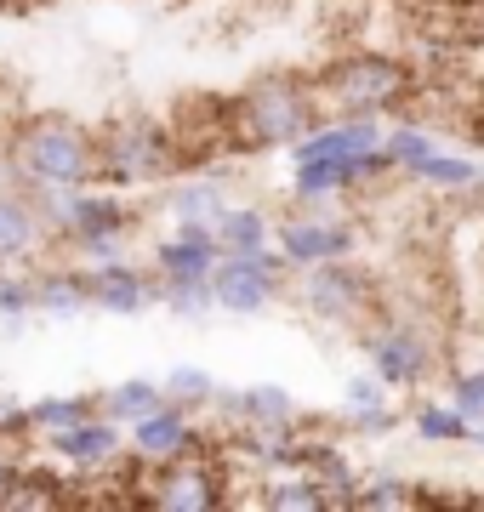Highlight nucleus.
Wrapping results in <instances>:
<instances>
[{
  "mask_svg": "<svg viewBox=\"0 0 484 512\" xmlns=\"http://www.w3.org/2000/svg\"><path fill=\"white\" fill-rule=\"evenodd\" d=\"M46 245H52V234H46L35 194H23L18 183L0 188V262H35Z\"/></svg>",
  "mask_w": 484,
  "mask_h": 512,
  "instance_id": "18",
  "label": "nucleus"
},
{
  "mask_svg": "<svg viewBox=\"0 0 484 512\" xmlns=\"http://www.w3.org/2000/svg\"><path fill=\"white\" fill-rule=\"evenodd\" d=\"M211 296H217V313L257 319L291 296V262L274 245L268 251H223L211 268Z\"/></svg>",
  "mask_w": 484,
  "mask_h": 512,
  "instance_id": "10",
  "label": "nucleus"
},
{
  "mask_svg": "<svg viewBox=\"0 0 484 512\" xmlns=\"http://www.w3.org/2000/svg\"><path fill=\"white\" fill-rule=\"evenodd\" d=\"M183 171H188V148L166 114L131 109L97 126V183L143 194V188H166Z\"/></svg>",
  "mask_w": 484,
  "mask_h": 512,
  "instance_id": "4",
  "label": "nucleus"
},
{
  "mask_svg": "<svg viewBox=\"0 0 484 512\" xmlns=\"http://www.w3.org/2000/svg\"><path fill=\"white\" fill-rule=\"evenodd\" d=\"M257 507H274V512H331V495H325V484H319L314 473L291 467V473H268V478H262Z\"/></svg>",
  "mask_w": 484,
  "mask_h": 512,
  "instance_id": "24",
  "label": "nucleus"
},
{
  "mask_svg": "<svg viewBox=\"0 0 484 512\" xmlns=\"http://www.w3.org/2000/svg\"><path fill=\"white\" fill-rule=\"evenodd\" d=\"M46 456L57 461V467H69V473H114V467H126V427L120 421H109L103 410L86 421H75V427H63V433H46Z\"/></svg>",
  "mask_w": 484,
  "mask_h": 512,
  "instance_id": "13",
  "label": "nucleus"
},
{
  "mask_svg": "<svg viewBox=\"0 0 484 512\" xmlns=\"http://www.w3.org/2000/svg\"><path fill=\"white\" fill-rule=\"evenodd\" d=\"M40 0H0V12H6V18H23V12H35Z\"/></svg>",
  "mask_w": 484,
  "mask_h": 512,
  "instance_id": "35",
  "label": "nucleus"
},
{
  "mask_svg": "<svg viewBox=\"0 0 484 512\" xmlns=\"http://www.w3.org/2000/svg\"><path fill=\"white\" fill-rule=\"evenodd\" d=\"M319 120L314 74L297 69H268L251 86L228 97V154H268L291 148L302 131Z\"/></svg>",
  "mask_w": 484,
  "mask_h": 512,
  "instance_id": "3",
  "label": "nucleus"
},
{
  "mask_svg": "<svg viewBox=\"0 0 484 512\" xmlns=\"http://www.w3.org/2000/svg\"><path fill=\"white\" fill-rule=\"evenodd\" d=\"M274 251L297 268H319V262H336V256L359 251V222L342 217L336 205H297L274 222Z\"/></svg>",
  "mask_w": 484,
  "mask_h": 512,
  "instance_id": "11",
  "label": "nucleus"
},
{
  "mask_svg": "<svg viewBox=\"0 0 484 512\" xmlns=\"http://www.w3.org/2000/svg\"><path fill=\"white\" fill-rule=\"evenodd\" d=\"M40 217H46V234L52 245H69L80 262H109V256H126L131 234L143 228V205H131L126 188L109 183H86L69 188V194H35Z\"/></svg>",
  "mask_w": 484,
  "mask_h": 512,
  "instance_id": "5",
  "label": "nucleus"
},
{
  "mask_svg": "<svg viewBox=\"0 0 484 512\" xmlns=\"http://www.w3.org/2000/svg\"><path fill=\"white\" fill-rule=\"evenodd\" d=\"M217 256H223V245H217L211 228H200V222H171V234L154 239L149 268L160 285H188V279H211Z\"/></svg>",
  "mask_w": 484,
  "mask_h": 512,
  "instance_id": "16",
  "label": "nucleus"
},
{
  "mask_svg": "<svg viewBox=\"0 0 484 512\" xmlns=\"http://www.w3.org/2000/svg\"><path fill=\"white\" fill-rule=\"evenodd\" d=\"M428 6H473V0H428Z\"/></svg>",
  "mask_w": 484,
  "mask_h": 512,
  "instance_id": "38",
  "label": "nucleus"
},
{
  "mask_svg": "<svg viewBox=\"0 0 484 512\" xmlns=\"http://www.w3.org/2000/svg\"><path fill=\"white\" fill-rule=\"evenodd\" d=\"M473 444H479V450H484V421H479V427H473Z\"/></svg>",
  "mask_w": 484,
  "mask_h": 512,
  "instance_id": "39",
  "label": "nucleus"
},
{
  "mask_svg": "<svg viewBox=\"0 0 484 512\" xmlns=\"http://www.w3.org/2000/svg\"><path fill=\"white\" fill-rule=\"evenodd\" d=\"M211 416L223 421L228 433H240V427H302V404L285 382H251V387H217Z\"/></svg>",
  "mask_w": 484,
  "mask_h": 512,
  "instance_id": "15",
  "label": "nucleus"
},
{
  "mask_svg": "<svg viewBox=\"0 0 484 512\" xmlns=\"http://www.w3.org/2000/svg\"><path fill=\"white\" fill-rule=\"evenodd\" d=\"M479 194H484V154H479Z\"/></svg>",
  "mask_w": 484,
  "mask_h": 512,
  "instance_id": "40",
  "label": "nucleus"
},
{
  "mask_svg": "<svg viewBox=\"0 0 484 512\" xmlns=\"http://www.w3.org/2000/svg\"><path fill=\"white\" fill-rule=\"evenodd\" d=\"M302 473H314L319 484H325L331 507H354L359 478H365V473L354 467V456H348L336 439H308V450H302Z\"/></svg>",
  "mask_w": 484,
  "mask_h": 512,
  "instance_id": "22",
  "label": "nucleus"
},
{
  "mask_svg": "<svg viewBox=\"0 0 484 512\" xmlns=\"http://www.w3.org/2000/svg\"><path fill=\"white\" fill-rule=\"evenodd\" d=\"M445 399L479 427L484 421V365H450L445 370Z\"/></svg>",
  "mask_w": 484,
  "mask_h": 512,
  "instance_id": "31",
  "label": "nucleus"
},
{
  "mask_svg": "<svg viewBox=\"0 0 484 512\" xmlns=\"http://www.w3.org/2000/svg\"><path fill=\"white\" fill-rule=\"evenodd\" d=\"M86 291H92V308L114 313V319H137V313L160 308V279H154V268L137 262V256L86 262Z\"/></svg>",
  "mask_w": 484,
  "mask_h": 512,
  "instance_id": "14",
  "label": "nucleus"
},
{
  "mask_svg": "<svg viewBox=\"0 0 484 512\" xmlns=\"http://www.w3.org/2000/svg\"><path fill=\"white\" fill-rule=\"evenodd\" d=\"M160 387H166L171 404H183V410L200 416V410H211V399H217V387L223 382H217L205 365H171L166 376H160Z\"/></svg>",
  "mask_w": 484,
  "mask_h": 512,
  "instance_id": "28",
  "label": "nucleus"
},
{
  "mask_svg": "<svg viewBox=\"0 0 484 512\" xmlns=\"http://www.w3.org/2000/svg\"><path fill=\"white\" fill-rule=\"evenodd\" d=\"M166 404V387L149 382V376H126V382H114L97 393V410L109 421H120V427H131V421H143L149 410H160Z\"/></svg>",
  "mask_w": 484,
  "mask_h": 512,
  "instance_id": "26",
  "label": "nucleus"
},
{
  "mask_svg": "<svg viewBox=\"0 0 484 512\" xmlns=\"http://www.w3.org/2000/svg\"><path fill=\"white\" fill-rule=\"evenodd\" d=\"M291 296H297V308L319 330H342V336H359L382 313V279L371 268H359V256H336V262H319V268H297L291 274Z\"/></svg>",
  "mask_w": 484,
  "mask_h": 512,
  "instance_id": "7",
  "label": "nucleus"
},
{
  "mask_svg": "<svg viewBox=\"0 0 484 512\" xmlns=\"http://www.w3.org/2000/svg\"><path fill=\"white\" fill-rule=\"evenodd\" d=\"M319 114H359V120H399L422 103V69L393 52H342L314 74Z\"/></svg>",
  "mask_w": 484,
  "mask_h": 512,
  "instance_id": "2",
  "label": "nucleus"
},
{
  "mask_svg": "<svg viewBox=\"0 0 484 512\" xmlns=\"http://www.w3.org/2000/svg\"><path fill=\"white\" fill-rule=\"evenodd\" d=\"M137 501H149L160 512H223L234 501V461H228L223 439L211 450H194L183 461H166V467L143 473Z\"/></svg>",
  "mask_w": 484,
  "mask_h": 512,
  "instance_id": "9",
  "label": "nucleus"
},
{
  "mask_svg": "<svg viewBox=\"0 0 484 512\" xmlns=\"http://www.w3.org/2000/svg\"><path fill=\"white\" fill-rule=\"evenodd\" d=\"M0 188H12V171H6V154H0Z\"/></svg>",
  "mask_w": 484,
  "mask_h": 512,
  "instance_id": "36",
  "label": "nucleus"
},
{
  "mask_svg": "<svg viewBox=\"0 0 484 512\" xmlns=\"http://www.w3.org/2000/svg\"><path fill=\"white\" fill-rule=\"evenodd\" d=\"M35 319V274L23 262H0V325Z\"/></svg>",
  "mask_w": 484,
  "mask_h": 512,
  "instance_id": "30",
  "label": "nucleus"
},
{
  "mask_svg": "<svg viewBox=\"0 0 484 512\" xmlns=\"http://www.w3.org/2000/svg\"><path fill=\"white\" fill-rule=\"evenodd\" d=\"M86 416H97V393H40V399H29V433L35 439L63 433Z\"/></svg>",
  "mask_w": 484,
  "mask_h": 512,
  "instance_id": "27",
  "label": "nucleus"
},
{
  "mask_svg": "<svg viewBox=\"0 0 484 512\" xmlns=\"http://www.w3.org/2000/svg\"><path fill=\"white\" fill-rule=\"evenodd\" d=\"M75 495H69V478L57 473V467H35V461H23V473L6 484L0 495V512H46V507H69Z\"/></svg>",
  "mask_w": 484,
  "mask_h": 512,
  "instance_id": "23",
  "label": "nucleus"
},
{
  "mask_svg": "<svg viewBox=\"0 0 484 512\" xmlns=\"http://www.w3.org/2000/svg\"><path fill=\"white\" fill-rule=\"evenodd\" d=\"M382 154H388L393 177L433 188V194H473L479 188V154L445 143L422 114H399L382 131Z\"/></svg>",
  "mask_w": 484,
  "mask_h": 512,
  "instance_id": "8",
  "label": "nucleus"
},
{
  "mask_svg": "<svg viewBox=\"0 0 484 512\" xmlns=\"http://www.w3.org/2000/svg\"><path fill=\"white\" fill-rule=\"evenodd\" d=\"M359 353H365V370H376L393 393H416L428 387L439 370H445V342L439 330L410 308H388L376 313L371 325L359 330Z\"/></svg>",
  "mask_w": 484,
  "mask_h": 512,
  "instance_id": "6",
  "label": "nucleus"
},
{
  "mask_svg": "<svg viewBox=\"0 0 484 512\" xmlns=\"http://www.w3.org/2000/svg\"><path fill=\"white\" fill-rule=\"evenodd\" d=\"M0 154L23 194H69L97 183V126L69 114H18L0 131Z\"/></svg>",
  "mask_w": 484,
  "mask_h": 512,
  "instance_id": "1",
  "label": "nucleus"
},
{
  "mask_svg": "<svg viewBox=\"0 0 484 512\" xmlns=\"http://www.w3.org/2000/svg\"><path fill=\"white\" fill-rule=\"evenodd\" d=\"M211 234H217L223 251H268V245H274V211H262L257 200H240V194H234V200L217 211Z\"/></svg>",
  "mask_w": 484,
  "mask_h": 512,
  "instance_id": "21",
  "label": "nucleus"
},
{
  "mask_svg": "<svg viewBox=\"0 0 484 512\" xmlns=\"http://www.w3.org/2000/svg\"><path fill=\"white\" fill-rule=\"evenodd\" d=\"M160 302H166L177 319H211L217 313V296H211V279H188V285H160Z\"/></svg>",
  "mask_w": 484,
  "mask_h": 512,
  "instance_id": "32",
  "label": "nucleus"
},
{
  "mask_svg": "<svg viewBox=\"0 0 484 512\" xmlns=\"http://www.w3.org/2000/svg\"><path fill=\"white\" fill-rule=\"evenodd\" d=\"M473 137H479V148H484V109H479V120H473Z\"/></svg>",
  "mask_w": 484,
  "mask_h": 512,
  "instance_id": "37",
  "label": "nucleus"
},
{
  "mask_svg": "<svg viewBox=\"0 0 484 512\" xmlns=\"http://www.w3.org/2000/svg\"><path fill=\"white\" fill-rule=\"evenodd\" d=\"M23 473V444L18 439H0V495H6V484Z\"/></svg>",
  "mask_w": 484,
  "mask_h": 512,
  "instance_id": "34",
  "label": "nucleus"
},
{
  "mask_svg": "<svg viewBox=\"0 0 484 512\" xmlns=\"http://www.w3.org/2000/svg\"><path fill=\"white\" fill-rule=\"evenodd\" d=\"M405 421L422 444H473V421H467L450 399H416L405 410Z\"/></svg>",
  "mask_w": 484,
  "mask_h": 512,
  "instance_id": "25",
  "label": "nucleus"
},
{
  "mask_svg": "<svg viewBox=\"0 0 484 512\" xmlns=\"http://www.w3.org/2000/svg\"><path fill=\"white\" fill-rule=\"evenodd\" d=\"M35 313L46 319H80L92 308V291H86V262H35Z\"/></svg>",
  "mask_w": 484,
  "mask_h": 512,
  "instance_id": "20",
  "label": "nucleus"
},
{
  "mask_svg": "<svg viewBox=\"0 0 484 512\" xmlns=\"http://www.w3.org/2000/svg\"><path fill=\"white\" fill-rule=\"evenodd\" d=\"M211 444H217V433H211L194 410H183V404H171V399L126 427V456L137 461L143 473L166 467V461H183V456H194V450H211Z\"/></svg>",
  "mask_w": 484,
  "mask_h": 512,
  "instance_id": "12",
  "label": "nucleus"
},
{
  "mask_svg": "<svg viewBox=\"0 0 484 512\" xmlns=\"http://www.w3.org/2000/svg\"><path fill=\"white\" fill-rule=\"evenodd\" d=\"M0 439H18V444L35 439L29 433V399L12 393V387H0Z\"/></svg>",
  "mask_w": 484,
  "mask_h": 512,
  "instance_id": "33",
  "label": "nucleus"
},
{
  "mask_svg": "<svg viewBox=\"0 0 484 512\" xmlns=\"http://www.w3.org/2000/svg\"><path fill=\"white\" fill-rule=\"evenodd\" d=\"M473 6H479V12H484V0H473Z\"/></svg>",
  "mask_w": 484,
  "mask_h": 512,
  "instance_id": "41",
  "label": "nucleus"
},
{
  "mask_svg": "<svg viewBox=\"0 0 484 512\" xmlns=\"http://www.w3.org/2000/svg\"><path fill=\"white\" fill-rule=\"evenodd\" d=\"M359 512H388V507H422V490L399 473H371L359 478V495H354Z\"/></svg>",
  "mask_w": 484,
  "mask_h": 512,
  "instance_id": "29",
  "label": "nucleus"
},
{
  "mask_svg": "<svg viewBox=\"0 0 484 512\" xmlns=\"http://www.w3.org/2000/svg\"><path fill=\"white\" fill-rule=\"evenodd\" d=\"M336 421H342L348 433H359V439H388L393 427L405 421V410H399V393H393L376 370H359V376H348V382H342Z\"/></svg>",
  "mask_w": 484,
  "mask_h": 512,
  "instance_id": "17",
  "label": "nucleus"
},
{
  "mask_svg": "<svg viewBox=\"0 0 484 512\" xmlns=\"http://www.w3.org/2000/svg\"><path fill=\"white\" fill-rule=\"evenodd\" d=\"M234 200V188H228L223 171H183V177H171L166 183V217L171 222H200V228H211L217 222V211Z\"/></svg>",
  "mask_w": 484,
  "mask_h": 512,
  "instance_id": "19",
  "label": "nucleus"
}]
</instances>
